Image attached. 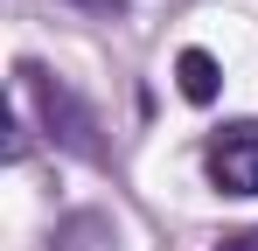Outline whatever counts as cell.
Wrapping results in <instances>:
<instances>
[{"instance_id":"obj_1","label":"cell","mask_w":258,"mask_h":251,"mask_svg":"<svg viewBox=\"0 0 258 251\" xmlns=\"http://www.w3.org/2000/svg\"><path fill=\"white\" fill-rule=\"evenodd\" d=\"M21 77V91H28V105H35V119H42V133L63 147V154H77V161H105V140H98V112H91L84 98L70 91V84L56 77V70H42V63H21L14 70Z\"/></svg>"},{"instance_id":"obj_2","label":"cell","mask_w":258,"mask_h":251,"mask_svg":"<svg viewBox=\"0 0 258 251\" xmlns=\"http://www.w3.org/2000/svg\"><path fill=\"white\" fill-rule=\"evenodd\" d=\"M210 181L223 196H258V126L230 119L223 133H210Z\"/></svg>"},{"instance_id":"obj_3","label":"cell","mask_w":258,"mask_h":251,"mask_svg":"<svg viewBox=\"0 0 258 251\" xmlns=\"http://www.w3.org/2000/svg\"><path fill=\"white\" fill-rule=\"evenodd\" d=\"M49 251H119V230H112L98 209H77V216H63V223H56Z\"/></svg>"},{"instance_id":"obj_4","label":"cell","mask_w":258,"mask_h":251,"mask_svg":"<svg viewBox=\"0 0 258 251\" xmlns=\"http://www.w3.org/2000/svg\"><path fill=\"white\" fill-rule=\"evenodd\" d=\"M174 84H181V98H188V105H216L223 70H216L210 49H181V56H174Z\"/></svg>"},{"instance_id":"obj_5","label":"cell","mask_w":258,"mask_h":251,"mask_svg":"<svg viewBox=\"0 0 258 251\" xmlns=\"http://www.w3.org/2000/svg\"><path fill=\"white\" fill-rule=\"evenodd\" d=\"M63 7H84V14H98V21H119L133 0H63Z\"/></svg>"},{"instance_id":"obj_6","label":"cell","mask_w":258,"mask_h":251,"mask_svg":"<svg viewBox=\"0 0 258 251\" xmlns=\"http://www.w3.org/2000/svg\"><path fill=\"white\" fill-rule=\"evenodd\" d=\"M223 251H258V230H244V237H230Z\"/></svg>"}]
</instances>
